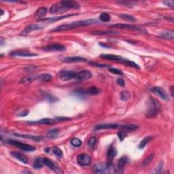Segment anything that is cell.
Masks as SVG:
<instances>
[{"instance_id":"6da1fadb","label":"cell","mask_w":174,"mask_h":174,"mask_svg":"<svg viewBox=\"0 0 174 174\" xmlns=\"http://www.w3.org/2000/svg\"><path fill=\"white\" fill-rule=\"evenodd\" d=\"M80 5L74 1H63L53 4L49 10V12L52 14H61L67 12L70 9L80 8Z\"/></svg>"},{"instance_id":"7a4b0ae2","label":"cell","mask_w":174,"mask_h":174,"mask_svg":"<svg viewBox=\"0 0 174 174\" xmlns=\"http://www.w3.org/2000/svg\"><path fill=\"white\" fill-rule=\"evenodd\" d=\"M99 23V21L96 19H88V20H83V21H74L72 23L62 24L58 27L53 29L51 32H58V31H67L70 30V29H76L79 27H82L91 25V24H95Z\"/></svg>"},{"instance_id":"3957f363","label":"cell","mask_w":174,"mask_h":174,"mask_svg":"<svg viewBox=\"0 0 174 174\" xmlns=\"http://www.w3.org/2000/svg\"><path fill=\"white\" fill-rule=\"evenodd\" d=\"M161 110V105L158 100L150 97L147 101L146 116L147 118H154L159 114Z\"/></svg>"},{"instance_id":"277c9868","label":"cell","mask_w":174,"mask_h":174,"mask_svg":"<svg viewBox=\"0 0 174 174\" xmlns=\"http://www.w3.org/2000/svg\"><path fill=\"white\" fill-rule=\"evenodd\" d=\"M114 169L107 163H99L93 166L92 170L95 173H114Z\"/></svg>"},{"instance_id":"5b68a950","label":"cell","mask_w":174,"mask_h":174,"mask_svg":"<svg viewBox=\"0 0 174 174\" xmlns=\"http://www.w3.org/2000/svg\"><path fill=\"white\" fill-rule=\"evenodd\" d=\"M93 77L92 73L89 70H82L75 72L72 71L71 80H75L77 81H84L90 79Z\"/></svg>"},{"instance_id":"8992f818","label":"cell","mask_w":174,"mask_h":174,"mask_svg":"<svg viewBox=\"0 0 174 174\" xmlns=\"http://www.w3.org/2000/svg\"><path fill=\"white\" fill-rule=\"evenodd\" d=\"M7 142H8L9 144H10V145L16 146V147H17V148H20V149H21V150H23L24 151L33 152V151L36 150L35 147H33L31 145H29V144L22 143V142H20L19 141L14 140V139H9V140H8V141Z\"/></svg>"},{"instance_id":"52a82bcc","label":"cell","mask_w":174,"mask_h":174,"mask_svg":"<svg viewBox=\"0 0 174 174\" xmlns=\"http://www.w3.org/2000/svg\"><path fill=\"white\" fill-rule=\"evenodd\" d=\"M10 55L12 56V57H33L38 56L37 54L31 53L30 51L22 50H15L13 51V52H11L10 53Z\"/></svg>"},{"instance_id":"ba28073f","label":"cell","mask_w":174,"mask_h":174,"mask_svg":"<svg viewBox=\"0 0 174 174\" xmlns=\"http://www.w3.org/2000/svg\"><path fill=\"white\" fill-rule=\"evenodd\" d=\"M150 90L153 93H154V94L158 95L161 99L165 100V101H170V97H169L168 94L165 91V90L162 89L161 87H154L152 88Z\"/></svg>"},{"instance_id":"9c48e42d","label":"cell","mask_w":174,"mask_h":174,"mask_svg":"<svg viewBox=\"0 0 174 174\" xmlns=\"http://www.w3.org/2000/svg\"><path fill=\"white\" fill-rule=\"evenodd\" d=\"M80 94H88L91 95H96L101 93V90L96 87H90L89 89H79L76 90Z\"/></svg>"},{"instance_id":"30bf717a","label":"cell","mask_w":174,"mask_h":174,"mask_svg":"<svg viewBox=\"0 0 174 174\" xmlns=\"http://www.w3.org/2000/svg\"><path fill=\"white\" fill-rule=\"evenodd\" d=\"M43 50L45 51H50V52H62L66 50V48L65 46L60 44H51L45 46Z\"/></svg>"},{"instance_id":"8fae6325","label":"cell","mask_w":174,"mask_h":174,"mask_svg":"<svg viewBox=\"0 0 174 174\" xmlns=\"http://www.w3.org/2000/svg\"><path fill=\"white\" fill-rule=\"evenodd\" d=\"M127 163V157L125 156H122L118 162L116 167L114 169V173H122L124 172V168Z\"/></svg>"},{"instance_id":"7c38bea8","label":"cell","mask_w":174,"mask_h":174,"mask_svg":"<svg viewBox=\"0 0 174 174\" xmlns=\"http://www.w3.org/2000/svg\"><path fill=\"white\" fill-rule=\"evenodd\" d=\"M121 124H113V123H104L99 124L94 127V131H99L103 129H120Z\"/></svg>"},{"instance_id":"4fadbf2b","label":"cell","mask_w":174,"mask_h":174,"mask_svg":"<svg viewBox=\"0 0 174 174\" xmlns=\"http://www.w3.org/2000/svg\"><path fill=\"white\" fill-rule=\"evenodd\" d=\"M110 27L114 28H118V29H131V30H136V31H142L140 27H139L138 26L133 25L131 24H122V23H117L112 24Z\"/></svg>"},{"instance_id":"5bb4252c","label":"cell","mask_w":174,"mask_h":174,"mask_svg":"<svg viewBox=\"0 0 174 174\" xmlns=\"http://www.w3.org/2000/svg\"><path fill=\"white\" fill-rule=\"evenodd\" d=\"M77 161L79 163V165L82 166H87L89 165L91 161V158H90L89 155L86 154H81L78 155L77 158Z\"/></svg>"},{"instance_id":"9a60e30c","label":"cell","mask_w":174,"mask_h":174,"mask_svg":"<svg viewBox=\"0 0 174 174\" xmlns=\"http://www.w3.org/2000/svg\"><path fill=\"white\" fill-rule=\"evenodd\" d=\"M117 150L114 146H111L109 148L107 153V163L111 165L114 158L116 156Z\"/></svg>"},{"instance_id":"2e32d148","label":"cell","mask_w":174,"mask_h":174,"mask_svg":"<svg viewBox=\"0 0 174 174\" xmlns=\"http://www.w3.org/2000/svg\"><path fill=\"white\" fill-rule=\"evenodd\" d=\"M42 28H43V26H41L40 25V24H30V25L24 29L23 31H22L21 34L22 35H27V34L32 32V31H33L40 30V29Z\"/></svg>"},{"instance_id":"e0dca14e","label":"cell","mask_w":174,"mask_h":174,"mask_svg":"<svg viewBox=\"0 0 174 174\" xmlns=\"http://www.w3.org/2000/svg\"><path fill=\"white\" fill-rule=\"evenodd\" d=\"M11 156H13L14 158L17 159L19 161H21L24 164H27L28 163V158L24 155V154H22L21 153H18V152H11L10 153Z\"/></svg>"},{"instance_id":"ac0fdd59","label":"cell","mask_w":174,"mask_h":174,"mask_svg":"<svg viewBox=\"0 0 174 174\" xmlns=\"http://www.w3.org/2000/svg\"><path fill=\"white\" fill-rule=\"evenodd\" d=\"M76 14H67V15H64V16H55V17H52V18H46V19H42V20H40L39 21H40V22H46V23H53V22H56V21L62 20V19L68 18V17L76 15Z\"/></svg>"},{"instance_id":"d6986e66","label":"cell","mask_w":174,"mask_h":174,"mask_svg":"<svg viewBox=\"0 0 174 174\" xmlns=\"http://www.w3.org/2000/svg\"><path fill=\"white\" fill-rule=\"evenodd\" d=\"M14 135L16 137H19V138H23L24 139H31V140L36 141H40L44 138L41 136H36V135H24V134H19V133H14Z\"/></svg>"},{"instance_id":"ffe728a7","label":"cell","mask_w":174,"mask_h":174,"mask_svg":"<svg viewBox=\"0 0 174 174\" xmlns=\"http://www.w3.org/2000/svg\"><path fill=\"white\" fill-rule=\"evenodd\" d=\"M37 80H39V75L38 76H31L24 77L20 80L19 84H31V82L36 81Z\"/></svg>"},{"instance_id":"44dd1931","label":"cell","mask_w":174,"mask_h":174,"mask_svg":"<svg viewBox=\"0 0 174 174\" xmlns=\"http://www.w3.org/2000/svg\"><path fill=\"white\" fill-rule=\"evenodd\" d=\"M63 62L65 63H80L86 62L87 59L85 58L81 57H66L63 59Z\"/></svg>"},{"instance_id":"7402d4cb","label":"cell","mask_w":174,"mask_h":174,"mask_svg":"<svg viewBox=\"0 0 174 174\" xmlns=\"http://www.w3.org/2000/svg\"><path fill=\"white\" fill-rule=\"evenodd\" d=\"M100 57L102 58H104V59L119 61V62H121V61L122 59V58L121 57V56L116 55H111V54H102V55H100Z\"/></svg>"},{"instance_id":"603a6c76","label":"cell","mask_w":174,"mask_h":174,"mask_svg":"<svg viewBox=\"0 0 174 174\" xmlns=\"http://www.w3.org/2000/svg\"><path fill=\"white\" fill-rule=\"evenodd\" d=\"M42 163L44 165H46V167H48L49 169H50V170H52L53 171H57V170H59V169H58L57 167L55 165V163L48 158H46V157L43 158Z\"/></svg>"},{"instance_id":"cb8c5ba5","label":"cell","mask_w":174,"mask_h":174,"mask_svg":"<svg viewBox=\"0 0 174 174\" xmlns=\"http://www.w3.org/2000/svg\"><path fill=\"white\" fill-rule=\"evenodd\" d=\"M56 122L55 120L51 119V118H42L39 120L37 121H32L29 122V123L31 124H45V125H49V124H55Z\"/></svg>"},{"instance_id":"d4e9b609","label":"cell","mask_w":174,"mask_h":174,"mask_svg":"<svg viewBox=\"0 0 174 174\" xmlns=\"http://www.w3.org/2000/svg\"><path fill=\"white\" fill-rule=\"evenodd\" d=\"M47 9L45 7H41V8H40L37 10L36 13V16L38 19V21L44 19L45 16L47 14Z\"/></svg>"},{"instance_id":"484cf974","label":"cell","mask_w":174,"mask_h":174,"mask_svg":"<svg viewBox=\"0 0 174 174\" xmlns=\"http://www.w3.org/2000/svg\"><path fill=\"white\" fill-rule=\"evenodd\" d=\"M159 37L165 40H173L174 31H166L161 33Z\"/></svg>"},{"instance_id":"4316f807","label":"cell","mask_w":174,"mask_h":174,"mask_svg":"<svg viewBox=\"0 0 174 174\" xmlns=\"http://www.w3.org/2000/svg\"><path fill=\"white\" fill-rule=\"evenodd\" d=\"M153 138L152 136L146 137L145 138H144L140 141V143H139V146H138V148L139 149H144V148H145L147 144L150 143V142L153 140Z\"/></svg>"},{"instance_id":"83f0119b","label":"cell","mask_w":174,"mask_h":174,"mask_svg":"<svg viewBox=\"0 0 174 174\" xmlns=\"http://www.w3.org/2000/svg\"><path fill=\"white\" fill-rule=\"evenodd\" d=\"M120 129L127 131H133L138 129V126L136 124H123L120 127Z\"/></svg>"},{"instance_id":"f1b7e54d","label":"cell","mask_w":174,"mask_h":174,"mask_svg":"<svg viewBox=\"0 0 174 174\" xmlns=\"http://www.w3.org/2000/svg\"><path fill=\"white\" fill-rule=\"evenodd\" d=\"M121 63H122L127 65L130 66V67H133V68H135V69H137V70L140 69V67H139V66L137 64V63L133 62V61H130V60L123 59V58H122V59L121 61Z\"/></svg>"},{"instance_id":"f546056e","label":"cell","mask_w":174,"mask_h":174,"mask_svg":"<svg viewBox=\"0 0 174 174\" xmlns=\"http://www.w3.org/2000/svg\"><path fill=\"white\" fill-rule=\"evenodd\" d=\"M58 133H59V131H58V129L57 128L50 129L48 130L47 133V137L50 139L56 138L58 135Z\"/></svg>"},{"instance_id":"4dcf8cb0","label":"cell","mask_w":174,"mask_h":174,"mask_svg":"<svg viewBox=\"0 0 174 174\" xmlns=\"http://www.w3.org/2000/svg\"><path fill=\"white\" fill-rule=\"evenodd\" d=\"M119 17L121 19H122V20H124L125 21H129V22H135L136 21V19L133 16L129 15V14H121L119 15Z\"/></svg>"},{"instance_id":"1f68e13d","label":"cell","mask_w":174,"mask_h":174,"mask_svg":"<svg viewBox=\"0 0 174 174\" xmlns=\"http://www.w3.org/2000/svg\"><path fill=\"white\" fill-rule=\"evenodd\" d=\"M51 79H52V76L48 73H44V74L39 75V80H40L41 82H47L50 81Z\"/></svg>"},{"instance_id":"d6a6232c","label":"cell","mask_w":174,"mask_h":174,"mask_svg":"<svg viewBox=\"0 0 174 174\" xmlns=\"http://www.w3.org/2000/svg\"><path fill=\"white\" fill-rule=\"evenodd\" d=\"M114 31H97L92 32L93 35H110V34H117Z\"/></svg>"},{"instance_id":"836d02e7","label":"cell","mask_w":174,"mask_h":174,"mask_svg":"<svg viewBox=\"0 0 174 174\" xmlns=\"http://www.w3.org/2000/svg\"><path fill=\"white\" fill-rule=\"evenodd\" d=\"M111 19V16L109 14L107 13H102L101 15L99 16V20L101 22H104V23H107V22H109Z\"/></svg>"},{"instance_id":"e575fe53","label":"cell","mask_w":174,"mask_h":174,"mask_svg":"<svg viewBox=\"0 0 174 174\" xmlns=\"http://www.w3.org/2000/svg\"><path fill=\"white\" fill-rule=\"evenodd\" d=\"M53 151V153L54 154H55L56 156H58V157H62V156H63V152L62 150H61V149L59 148H58L57 146H54L52 148V149H51Z\"/></svg>"},{"instance_id":"d590c367","label":"cell","mask_w":174,"mask_h":174,"mask_svg":"<svg viewBox=\"0 0 174 174\" xmlns=\"http://www.w3.org/2000/svg\"><path fill=\"white\" fill-rule=\"evenodd\" d=\"M43 163H42V158H38L36 159L35 162H34L33 167L35 169H40L43 166Z\"/></svg>"},{"instance_id":"8d00e7d4","label":"cell","mask_w":174,"mask_h":174,"mask_svg":"<svg viewBox=\"0 0 174 174\" xmlns=\"http://www.w3.org/2000/svg\"><path fill=\"white\" fill-rule=\"evenodd\" d=\"M70 142H71V144L74 147H80V146H81L82 144V141L80 140V139H78L77 138H73Z\"/></svg>"},{"instance_id":"74e56055","label":"cell","mask_w":174,"mask_h":174,"mask_svg":"<svg viewBox=\"0 0 174 174\" xmlns=\"http://www.w3.org/2000/svg\"><path fill=\"white\" fill-rule=\"evenodd\" d=\"M130 96H131V95H130V93L128 91H122L121 93V99L122 101H126L128 100Z\"/></svg>"},{"instance_id":"f35d334b","label":"cell","mask_w":174,"mask_h":174,"mask_svg":"<svg viewBox=\"0 0 174 174\" xmlns=\"http://www.w3.org/2000/svg\"><path fill=\"white\" fill-rule=\"evenodd\" d=\"M97 139L96 138H95V137H93V138H90L89 141H88V146H89L90 148H93V147L95 146V144H97Z\"/></svg>"},{"instance_id":"ab89813d","label":"cell","mask_w":174,"mask_h":174,"mask_svg":"<svg viewBox=\"0 0 174 174\" xmlns=\"http://www.w3.org/2000/svg\"><path fill=\"white\" fill-rule=\"evenodd\" d=\"M108 71L110 72H111L116 75L121 76L123 74V72H122L121 70H120L118 69H116V68H108Z\"/></svg>"},{"instance_id":"60d3db41","label":"cell","mask_w":174,"mask_h":174,"mask_svg":"<svg viewBox=\"0 0 174 174\" xmlns=\"http://www.w3.org/2000/svg\"><path fill=\"white\" fill-rule=\"evenodd\" d=\"M153 157H154V154H151L150 156H149L148 157H147L145 160H144V161L143 162V165L144 166H147V165H148L149 164H150L151 163V161H153Z\"/></svg>"},{"instance_id":"b9f144b4","label":"cell","mask_w":174,"mask_h":174,"mask_svg":"<svg viewBox=\"0 0 174 174\" xmlns=\"http://www.w3.org/2000/svg\"><path fill=\"white\" fill-rule=\"evenodd\" d=\"M90 65H92L93 66H95V67H104V68H110V65H105V64H99V63H94V62H90Z\"/></svg>"},{"instance_id":"7bdbcfd3","label":"cell","mask_w":174,"mask_h":174,"mask_svg":"<svg viewBox=\"0 0 174 174\" xmlns=\"http://www.w3.org/2000/svg\"><path fill=\"white\" fill-rule=\"evenodd\" d=\"M118 138L120 139V140L122 141L125 138V137L127 136V133H125V131H121L118 133Z\"/></svg>"},{"instance_id":"ee69618b","label":"cell","mask_w":174,"mask_h":174,"mask_svg":"<svg viewBox=\"0 0 174 174\" xmlns=\"http://www.w3.org/2000/svg\"><path fill=\"white\" fill-rule=\"evenodd\" d=\"M163 4H165L166 6L170 7V8H173L174 6V1L173 0H167V1H163Z\"/></svg>"},{"instance_id":"f6af8a7d","label":"cell","mask_w":174,"mask_h":174,"mask_svg":"<svg viewBox=\"0 0 174 174\" xmlns=\"http://www.w3.org/2000/svg\"><path fill=\"white\" fill-rule=\"evenodd\" d=\"M163 163H161L158 165L157 168L155 169V171H153V173H162L163 172Z\"/></svg>"},{"instance_id":"bcb514c9","label":"cell","mask_w":174,"mask_h":174,"mask_svg":"<svg viewBox=\"0 0 174 174\" xmlns=\"http://www.w3.org/2000/svg\"><path fill=\"white\" fill-rule=\"evenodd\" d=\"M70 120H71L70 118H67V117H57V118H56L55 121H56L63 122V121H70Z\"/></svg>"},{"instance_id":"7dc6e473","label":"cell","mask_w":174,"mask_h":174,"mask_svg":"<svg viewBox=\"0 0 174 174\" xmlns=\"http://www.w3.org/2000/svg\"><path fill=\"white\" fill-rule=\"evenodd\" d=\"M116 83L118 85L121 86V87H124V86L125 85V82H124V80L121 78H118L116 80Z\"/></svg>"},{"instance_id":"c3c4849f","label":"cell","mask_w":174,"mask_h":174,"mask_svg":"<svg viewBox=\"0 0 174 174\" xmlns=\"http://www.w3.org/2000/svg\"><path fill=\"white\" fill-rule=\"evenodd\" d=\"M174 87H173V86H172V87H171L170 88V94H171V97H173L174 96V95H173V93H174Z\"/></svg>"},{"instance_id":"681fc988","label":"cell","mask_w":174,"mask_h":174,"mask_svg":"<svg viewBox=\"0 0 174 174\" xmlns=\"http://www.w3.org/2000/svg\"><path fill=\"white\" fill-rule=\"evenodd\" d=\"M45 151H46V153H48L49 152H50V148H46V149H45Z\"/></svg>"},{"instance_id":"f907efd6","label":"cell","mask_w":174,"mask_h":174,"mask_svg":"<svg viewBox=\"0 0 174 174\" xmlns=\"http://www.w3.org/2000/svg\"><path fill=\"white\" fill-rule=\"evenodd\" d=\"M1 45L3 46L4 45V41H3V38H1Z\"/></svg>"},{"instance_id":"816d5d0a","label":"cell","mask_w":174,"mask_h":174,"mask_svg":"<svg viewBox=\"0 0 174 174\" xmlns=\"http://www.w3.org/2000/svg\"><path fill=\"white\" fill-rule=\"evenodd\" d=\"M1 16H2L4 14V11L2 10H1Z\"/></svg>"}]
</instances>
